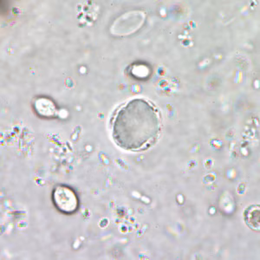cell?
Wrapping results in <instances>:
<instances>
[{
	"mask_svg": "<svg viewBox=\"0 0 260 260\" xmlns=\"http://www.w3.org/2000/svg\"><path fill=\"white\" fill-rule=\"evenodd\" d=\"M162 131L159 109L146 98L130 99L119 107L111 120V136L123 150L142 152L155 145Z\"/></svg>",
	"mask_w": 260,
	"mask_h": 260,
	"instance_id": "1",
	"label": "cell"
},
{
	"mask_svg": "<svg viewBox=\"0 0 260 260\" xmlns=\"http://www.w3.org/2000/svg\"><path fill=\"white\" fill-rule=\"evenodd\" d=\"M245 221L251 228H259V207H251L245 213Z\"/></svg>",
	"mask_w": 260,
	"mask_h": 260,
	"instance_id": "3",
	"label": "cell"
},
{
	"mask_svg": "<svg viewBox=\"0 0 260 260\" xmlns=\"http://www.w3.org/2000/svg\"><path fill=\"white\" fill-rule=\"evenodd\" d=\"M53 199L57 208L66 213H73L78 207L77 195L67 186H57L54 191Z\"/></svg>",
	"mask_w": 260,
	"mask_h": 260,
	"instance_id": "2",
	"label": "cell"
}]
</instances>
